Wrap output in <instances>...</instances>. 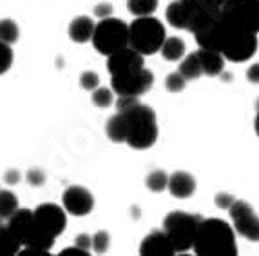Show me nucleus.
Segmentation results:
<instances>
[{
    "instance_id": "6e6552de",
    "label": "nucleus",
    "mask_w": 259,
    "mask_h": 256,
    "mask_svg": "<svg viewBox=\"0 0 259 256\" xmlns=\"http://www.w3.org/2000/svg\"><path fill=\"white\" fill-rule=\"evenodd\" d=\"M220 18L246 33H259V0H225Z\"/></svg>"
},
{
    "instance_id": "a211bd4d",
    "label": "nucleus",
    "mask_w": 259,
    "mask_h": 256,
    "mask_svg": "<svg viewBox=\"0 0 259 256\" xmlns=\"http://www.w3.org/2000/svg\"><path fill=\"white\" fill-rule=\"evenodd\" d=\"M93 31H95V22H93L91 17H76L73 22L69 24V36L73 42L78 44H85L91 40Z\"/></svg>"
},
{
    "instance_id": "f03ea898",
    "label": "nucleus",
    "mask_w": 259,
    "mask_h": 256,
    "mask_svg": "<svg viewBox=\"0 0 259 256\" xmlns=\"http://www.w3.org/2000/svg\"><path fill=\"white\" fill-rule=\"evenodd\" d=\"M116 107L127 126L125 143L133 149L152 148L158 140V122L152 107L142 104L138 96H120Z\"/></svg>"
},
{
    "instance_id": "2f4dec72",
    "label": "nucleus",
    "mask_w": 259,
    "mask_h": 256,
    "mask_svg": "<svg viewBox=\"0 0 259 256\" xmlns=\"http://www.w3.org/2000/svg\"><path fill=\"white\" fill-rule=\"evenodd\" d=\"M246 80L252 84H259V62L257 64H252L248 69H246Z\"/></svg>"
},
{
    "instance_id": "20e7f679",
    "label": "nucleus",
    "mask_w": 259,
    "mask_h": 256,
    "mask_svg": "<svg viewBox=\"0 0 259 256\" xmlns=\"http://www.w3.org/2000/svg\"><path fill=\"white\" fill-rule=\"evenodd\" d=\"M167 39L163 22L154 17H136L129 26V48L140 55H154L160 51L161 44Z\"/></svg>"
},
{
    "instance_id": "f3484780",
    "label": "nucleus",
    "mask_w": 259,
    "mask_h": 256,
    "mask_svg": "<svg viewBox=\"0 0 259 256\" xmlns=\"http://www.w3.org/2000/svg\"><path fill=\"white\" fill-rule=\"evenodd\" d=\"M198 53L199 64H201V71L207 77H218V75L223 73L225 69V58L221 53L214 51V49H205L201 48Z\"/></svg>"
},
{
    "instance_id": "f257e3e1",
    "label": "nucleus",
    "mask_w": 259,
    "mask_h": 256,
    "mask_svg": "<svg viewBox=\"0 0 259 256\" xmlns=\"http://www.w3.org/2000/svg\"><path fill=\"white\" fill-rule=\"evenodd\" d=\"M194 36L199 48L214 49L230 62H246L254 57L257 49V36L254 33L238 29L221 18H218L214 26L199 31Z\"/></svg>"
},
{
    "instance_id": "473e14b6",
    "label": "nucleus",
    "mask_w": 259,
    "mask_h": 256,
    "mask_svg": "<svg viewBox=\"0 0 259 256\" xmlns=\"http://www.w3.org/2000/svg\"><path fill=\"white\" fill-rule=\"evenodd\" d=\"M234 200H236L234 196L225 195V193L221 195V193H220V195L216 196V205H218V207H221V209H229V207H230V204H232Z\"/></svg>"
},
{
    "instance_id": "ddd939ff",
    "label": "nucleus",
    "mask_w": 259,
    "mask_h": 256,
    "mask_svg": "<svg viewBox=\"0 0 259 256\" xmlns=\"http://www.w3.org/2000/svg\"><path fill=\"white\" fill-rule=\"evenodd\" d=\"M62 204H64L65 213L74 214V216H85L95 207V198L85 187L71 186L65 189L64 196H62Z\"/></svg>"
},
{
    "instance_id": "b1692460",
    "label": "nucleus",
    "mask_w": 259,
    "mask_h": 256,
    "mask_svg": "<svg viewBox=\"0 0 259 256\" xmlns=\"http://www.w3.org/2000/svg\"><path fill=\"white\" fill-rule=\"evenodd\" d=\"M160 0H127V8L134 17H149L158 9Z\"/></svg>"
},
{
    "instance_id": "c85d7f7f",
    "label": "nucleus",
    "mask_w": 259,
    "mask_h": 256,
    "mask_svg": "<svg viewBox=\"0 0 259 256\" xmlns=\"http://www.w3.org/2000/svg\"><path fill=\"white\" fill-rule=\"evenodd\" d=\"M185 84L187 80L183 79L182 75H180V71H176V73H170L165 79V87H167L168 93H180L185 89Z\"/></svg>"
},
{
    "instance_id": "c756f323",
    "label": "nucleus",
    "mask_w": 259,
    "mask_h": 256,
    "mask_svg": "<svg viewBox=\"0 0 259 256\" xmlns=\"http://www.w3.org/2000/svg\"><path fill=\"white\" fill-rule=\"evenodd\" d=\"M91 247L95 252H105L109 249V235L105 231H100L91 236Z\"/></svg>"
},
{
    "instance_id": "dca6fc26",
    "label": "nucleus",
    "mask_w": 259,
    "mask_h": 256,
    "mask_svg": "<svg viewBox=\"0 0 259 256\" xmlns=\"http://www.w3.org/2000/svg\"><path fill=\"white\" fill-rule=\"evenodd\" d=\"M192 2L194 0H174V2H170L167 11H165V18L168 24L172 27H178V29H187Z\"/></svg>"
},
{
    "instance_id": "39448f33",
    "label": "nucleus",
    "mask_w": 259,
    "mask_h": 256,
    "mask_svg": "<svg viewBox=\"0 0 259 256\" xmlns=\"http://www.w3.org/2000/svg\"><path fill=\"white\" fill-rule=\"evenodd\" d=\"M9 229L13 231L15 236L20 242V247H33L40 251L49 252L55 245V238L44 233L40 226L35 222L31 209H17L8 220Z\"/></svg>"
},
{
    "instance_id": "9d476101",
    "label": "nucleus",
    "mask_w": 259,
    "mask_h": 256,
    "mask_svg": "<svg viewBox=\"0 0 259 256\" xmlns=\"http://www.w3.org/2000/svg\"><path fill=\"white\" fill-rule=\"evenodd\" d=\"M152 84L154 75L147 67L123 77H111V89L118 96H142L151 89Z\"/></svg>"
},
{
    "instance_id": "aec40b11",
    "label": "nucleus",
    "mask_w": 259,
    "mask_h": 256,
    "mask_svg": "<svg viewBox=\"0 0 259 256\" xmlns=\"http://www.w3.org/2000/svg\"><path fill=\"white\" fill-rule=\"evenodd\" d=\"M105 133H107V136L112 142H116V143L125 142L127 126H125V120H123V117H121L120 113L112 115L107 120V124H105Z\"/></svg>"
},
{
    "instance_id": "f8f14e48",
    "label": "nucleus",
    "mask_w": 259,
    "mask_h": 256,
    "mask_svg": "<svg viewBox=\"0 0 259 256\" xmlns=\"http://www.w3.org/2000/svg\"><path fill=\"white\" fill-rule=\"evenodd\" d=\"M143 67H145L143 55H140L138 51H134L129 46L109 55L107 69L111 73V77H123V75L136 73V71L143 69Z\"/></svg>"
},
{
    "instance_id": "c9c22d12",
    "label": "nucleus",
    "mask_w": 259,
    "mask_h": 256,
    "mask_svg": "<svg viewBox=\"0 0 259 256\" xmlns=\"http://www.w3.org/2000/svg\"><path fill=\"white\" fill-rule=\"evenodd\" d=\"M96 15H98L100 18L109 17V15H111V6H109V4H102V6H98V8H96Z\"/></svg>"
},
{
    "instance_id": "4c0bfd02",
    "label": "nucleus",
    "mask_w": 259,
    "mask_h": 256,
    "mask_svg": "<svg viewBox=\"0 0 259 256\" xmlns=\"http://www.w3.org/2000/svg\"><path fill=\"white\" fill-rule=\"evenodd\" d=\"M254 127H255V133H257V136H259V102H257V117H255Z\"/></svg>"
},
{
    "instance_id": "4be33fe9",
    "label": "nucleus",
    "mask_w": 259,
    "mask_h": 256,
    "mask_svg": "<svg viewBox=\"0 0 259 256\" xmlns=\"http://www.w3.org/2000/svg\"><path fill=\"white\" fill-rule=\"evenodd\" d=\"M180 75H182L185 80H198L203 71H201V64H199L198 53H192L189 57H185L180 64Z\"/></svg>"
},
{
    "instance_id": "72a5a7b5",
    "label": "nucleus",
    "mask_w": 259,
    "mask_h": 256,
    "mask_svg": "<svg viewBox=\"0 0 259 256\" xmlns=\"http://www.w3.org/2000/svg\"><path fill=\"white\" fill-rule=\"evenodd\" d=\"M87 254H89V251L78 247V245H74V247H67L60 252V256H87Z\"/></svg>"
},
{
    "instance_id": "423d86ee",
    "label": "nucleus",
    "mask_w": 259,
    "mask_h": 256,
    "mask_svg": "<svg viewBox=\"0 0 259 256\" xmlns=\"http://www.w3.org/2000/svg\"><path fill=\"white\" fill-rule=\"evenodd\" d=\"M91 40L96 51L109 57L118 49L129 46V26L120 18H100L98 24H95Z\"/></svg>"
},
{
    "instance_id": "bb28decb",
    "label": "nucleus",
    "mask_w": 259,
    "mask_h": 256,
    "mask_svg": "<svg viewBox=\"0 0 259 256\" xmlns=\"http://www.w3.org/2000/svg\"><path fill=\"white\" fill-rule=\"evenodd\" d=\"M167 182H168V176H167V173H163V171H152V173L147 176V180H145L147 187L154 193L163 191L165 187H167Z\"/></svg>"
},
{
    "instance_id": "9b49d317",
    "label": "nucleus",
    "mask_w": 259,
    "mask_h": 256,
    "mask_svg": "<svg viewBox=\"0 0 259 256\" xmlns=\"http://www.w3.org/2000/svg\"><path fill=\"white\" fill-rule=\"evenodd\" d=\"M35 222L40 226L44 233H48L51 238H56L64 233L65 226H67V216H65V209H62L56 204H40L38 207L33 211Z\"/></svg>"
},
{
    "instance_id": "7ed1b4c3",
    "label": "nucleus",
    "mask_w": 259,
    "mask_h": 256,
    "mask_svg": "<svg viewBox=\"0 0 259 256\" xmlns=\"http://www.w3.org/2000/svg\"><path fill=\"white\" fill-rule=\"evenodd\" d=\"M192 249L198 256H238V243L232 226L220 218L201 220Z\"/></svg>"
},
{
    "instance_id": "7c9ffc66",
    "label": "nucleus",
    "mask_w": 259,
    "mask_h": 256,
    "mask_svg": "<svg viewBox=\"0 0 259 256\" xmlns=\"http://www.w3.org/2000/svg\"><path fill=\"white\" fill-rule=\"evenodd\" d=\"M80 86H82L83 89H87V91H93V89H96V87L100 86V77L95 71H85V73H82V77H80Z\"/></svg>"
},
{
    "instance_id": "0eeeda50",
    "label": "nucleus",
    "mask_w": 259,
    "mask_h": 256,
    "mask_svg": "<svg viewBox=\"0 0 259 256\" xmlns=\"http://www.w3.org/2000/svg\"><path fill=\"white\" fill-rule=\"evenodd\" d=\"M201 218L198 214H189L183 211H172L163 220V233L170 240L174 252H185L192 249L196 231Z\"/></svg>"
},
{
    "instance_id": "393cba45",
    "label": "nucleus",
    "mask_w": 259,
    "mask_h": 256,
    "mask_svg": "<svg viewBox=\"0 0 259 256\" xmlns=\"http://www.w3.org/2000/svg\"><path fill=\"white\" fill-rule=\"evenodd\" d=\"M18 36H20V29L13 20H9V18L0 20V40L2 42L13 44L18 40Z\"/></svg>"
},
{
    "instance_id": "e433bc0d",
    "label": "nucleus",
    "mask_w": 259,
    "mask_h": 256,
    "mask_svg": "<svg viewBox=\"0 0 259 256\" xmlns=\"http://www.w3.org/2000/svg\"><path fill=\"white\" fill-rule=\"evenodd\" d=\"M199 2H203V4L210 6V8H218V9H220L221 6H223L225 0H199Z\"/></svg>"
},
{
    "instance_id": "f704fd0d",
    "label": "nucleus",
    "mask_w": 259,
    "mask_h": 256,
    "mask_svg": "<svg viewBox=\"0 0 259 256\" xmlns=\"http://www.w3.org/2000/svg\"><path fill=\"white\" fill-rule=\"evenodd\" d=\"M76 245H78V247L85 249V251H91V236L80 235V236L76 238Z\"/></svg>"
},
{
    "instance_id": "412c9836",
    "label": "nucleus",
    "mask_w": 259,
    "mask_h": 256,
    "mask_svg": "<svg viewBox=\"0 0 259 256\" xmlns=\"http://www.w3.org/2000/svg\"><path fill=\"white\" fill-rule=\"evenodd\" d=\"M18 249H20V242L15 233L9 229V226L0 224V256L17 254Z\"/></svg>"
},
{
    "instance_id": "2eb2a0df",
    "label": "nucleus",
    "mask_w": 259,
    "mask_h": 256,
    "mask_svg": "<svg viewBox=\"0 0 259 256\" xmlns=\"http://www.w3.org/2000/svg\"><path fill=\"white\" fill-rule=\"evenodd\" d=\"M167 187L170 195L176 198H189L196 191V180L192 174L185 173V171H176L168 176Z\"/></svg>"
},
{
    "instance_id": "4468645a",
    "label": "nucleus",
    "mask_w": 259,
    "mask_h": 256,
    "mask_svg": "<svg viewBox=\"0 0 259 256\" xmlns=\"http://www.w3.org/2000/svg\"><path fill=\"white\" fill-rule=\"evenodd\" d=\"M140 254L143 256H172L174 247L163 231H152L143 238L140 245Z\"/></svg>"
},
{
    "instance_id": "cd10ccee",
    "label": "nucleus",
    "mask_w": 259,
    "mask_h": 256,
    "mask_svg": "<svg viewBox=\"0 0 259 256\" xmlns=\"http://www.w3.org/2000/svg\"><path fill=\"white\" fill-rule=\"evenodd\" d=\"M13 64V51H11V44H6L0 40V75L11 67Z\"/></svg>"
},
{
    "instance_id": "a878e982",
    "label": "nucleus",
    "mask_w": 259,
    "mask_h": 256,
    "mask_svg": "<svg viewBox=\"0 0 259 256\" xmlns=\"http://www.w3.org/2000/svg\"><path fill=\"white\" fill-rule=\"evenodd\" d=\"M112 96H114V91L112 89H107V87H96L91 91V102L96 105V107H109L112 104Z\"/></svg>"
},
{
    "instance_id": "6ab92c4d",
    "label": "nucleus",
    "mask_w": 259,
    "mask_h": 256,
    "mask_svg": "<svg viewBox=\"0 0 259 256\" xmlns=\"http://www.w3.org/2000/svg\"><path fill=\"white\" fill-rule=\"evenodd\" d=\"M185 51H187V46L180 36H168V39L163 40L160 48V53L163 55L165 60L168 62H176V60H182L185 57Z\"/></svg>"
},
{
    "instance_id": "5701e85b",
    "label": "nucleus",
    "mask_w": 259,
    "mask_h": 256,
    "mask_svg": "<svg viewBox=\"0 0 259 256\" xmlns=\"http://www.w3.org/2000/svg\"><path fill=\"white\" fill-rule=\"evenodd\" d=\"M18 209V198L15 193L0 189V222L9 220V216Z\"/></svg>"
},
{
    "instance_id": "1a4fd4ad",
    "label": "nucleus",
    "mask_w": 259,
    "mask_h": 256,
    "mask_svg": "<svg viewBox=\"0 0 259 256\" xmlns=\"http://www.w3.org/2000/svg\"><path fill=\"white\" fill-rule=\"evenodd\" d=\"M234 229L239 236L250 242H259V216L243 200H234L229 207Z\"/></svg>"
}]
</instances>
